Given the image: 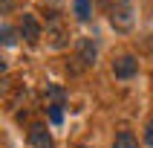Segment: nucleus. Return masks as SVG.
<instances>
[{"label":"nucleus","instance_id":"nucleus-1","mask_svg":"<svg viewBox=\"0 0 153 148\" xmlns=\"http://www.w3.org/2000/svg\"><path fill=\"white\" fill-rule=\"evenodd\" d=\"M110 23L116 32H130L136 23V6L133 0H116L110 6Z\"/></svg>","mask_w":153,"mask_h":148},{"label":"nucleus","instance_id":"nucleus-2","mask_svg":"<svg viewBox=\"0 0 153 148\" xmlns=\"http://www.w3.org/2000/svg\"><path fill=\"white\" fill-rule=\"evenodd\" d=\"M95 55H98V47H95L93 38H78V41H75V58H72V61H78L75 73L95 67Z\"/></svg>","mask_w":153,"mask_h":148},{"label":"nucleus","instance_id":"nucleus-3","mask_svg":"<svg viewBox=\"0 0 153 148\" xmlns=\"http://www.w3.org/2000/svg\"><path fill=\"white\" fill-rule=\"evenodd\" d=\"M139 73V58L136 55H119V58L113 61V76L116 78H121V81H124V78H133Z\"/></svg>","mask_w":153,"mask_h":148},{"label":"nucleus","instance_id":"nucleus-4","mask_svg":"<svg viewBox=\"0 0 153 148\" xmlns=\"http://www.w3.org/2000/svg\"><path fill=\"white\" fill-rule=\"evenodd\" d=\"M41 35H43V29H41V23H38L35 15H23L20 17V38H23L26 44H38Z\"/></svg>","mask_w":153,"mask_h":148},{"label":"nucleus","instance_id":"nucleus-5","mask_svg":"<svg viewBox=\"0 0 153 148\" xmlns=\"http://www.w3.org/2000/svg\"><path fill=\"white\" fill-rule=\"evenodd\" d=\"M29 145L32 148H55V139H52V134H49V128L46 125H32L29 128Z\"/></svg>","mask_w":153,"mask_h":148},{"label":"nucleus","instance_id":"nucleus-6","mask_svg":"<svg viewBox=\"0 0 153 148\" xmlns=\"http://www.w3.org/2000/svg\"><path fill=\"white\" fill-rule=\"evenodd\" d=\"M113 148H139V139L133 131H119L113 139Z\"/></svg>","mask_w":153,"mask_h":148},{"label":"nucleus","instance_id":"nucleus-7","mask_svg":"<svg viewBox=\"0 0 153 148\" xmlns=\"http://www.w3.org/2000/svg\"><path fill=\"white\" fill-rule=\"evenodd\" d=\"M46 35L52 38V47H55V50H61V47L67 44V32H64V26H61L58 20H55V23H52L49 29H46Z\"/></svg>","mask_w":153,"mask_h":148},{"label":"nucleus","instance_id":"nucleus-8","mask_svg":"<svg viewBox=\"0 0 153 148\" xmlns=\"http://www.w3.org/2000/svg\"><path fill=\"white\" fill-rule=\"evenodd\" d=\"M72 12L78 20H90L93 15V0H72Z\"/></svg>","mask_w":153,"mask_h":148},{"label":"nucleus","instance_id":"nucleus-9","mask_svg":"<svg viewBox=\"0 0 153 148\" xmlns=\"http://www.w3.org/2000/svg\"><path fill=\"white\" fill-rule=\"evenodd\" d=\"M46 99H49V104H64L67 102V90L61 84H46Z\"/></svg>","mask_w":153,"mask_h":148},{"label":"nucleus","instance_id":"nucleus-10","mask_svg":"<svg viewBox=\"0 0 153 148\" xmlns=\"http://www.w3.org/2000/svg\"><path fill=\"white\" fill-rule=\"evenodd\" d=\"M17 35H20V29L3 23V29H0V41H3V47H15V44H17Z\"/></svg>","mask_w":153,"mask_h":148},{"label":"nucleus","instance_id":"nucleus-11","mask_svg":"<svg viewBox=\"0 0 153 148\" xmlns=\"http://www.w3.org/2000/svg\"><path fill=\"white\" fill-rule=\"evenodd\" d=\"M46 116L52 125H61L64 122V104H46Z\"/></svg>","mask_w":153,"mask_h":148},{"label":"nucleus","instance_id":"nucleus-12","mask_svg":"<svg viewBox=\"0 0 153 148\" xmlns=\"http://www.w3.org/2000/svg\"><path fill=\"white\" fill-rule=\"evenodd\" d=\"M145 142L153 148V119H147V125H145Z\"/></svg>","mask_w":153,"mask_h":148},{"label":"nucleus","instance_id":"nucleus-13","mask_svg":"<svg viewBox=\"0 0 153 148\" xmlns=\"http://www.w3.org/2000/svg\"><path fill=\"white\" fill-rule=\"evenodd\" d=\"M12 9V0H3V12H9Z\"/></svg>","mask_w":153,"mask_h":148},{"label":"nucleus","instance_id":"nucleus-14","mask_svg":"<svg viewBox=\"0 0 153 148\" xmlns=\"http://www.w3.org/2000/svg\"><path fill=\"white\" fill-rule=\"evenodd\" d=\"M75 148H90V145H75Z\"/></svg>","mask_w":153,"mask_h":148}]
</instances>
